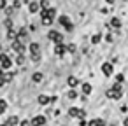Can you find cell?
Returning a JSON list of instances; mask_svg holds the SVG:
<instances>
[{
	"instance_id": "5bb4252c",
	"label": "cell",
	"mask_w": 128,
	"mask_h": 126,
	"mask_svg": "<svg viewBox=\"0 0 128 126\" xmlns=\"http://www.w3.org/2000/svg\"><path fill=\"white\" fill-rule=\"evenodd\" d=\"M109 26H110V28H114V30H119V28L123 26V21H121L119 18H116V16H114V18H110Z\"/></svg>"
},
{
	"instance_id": "9c48e42d",
	"label": "cell",
	"mask_w": 128,
	"mask_h": 126,
	"mask_svg": "<svg viewBox=\"0 0 128 126\" xmlns=\"http://www.w3.org/2000/svg\"><path fill=\"white\" fill-rule=\"evenodd\" d=\"M18 30V37H16V40H20V42H28V28H16Z\"/></svg>"
},
{
	"instance_id": "4dcf8cb0",
	"label": "cell",
	"mask_w": 128,
	"mask_h": 126,
	"mask_svg": "<svg viewBox=\"0 0 128 126\" xmlns=\"http://www.w3.org/2000/svg\"><path fill=\"white\" fill-rule=\"evenodd\" d=\"M4 26H6L7 30H9V28H14V26H12V19H11V18H7V19L4 21Z\"/></svg>"
},
{
	"instance_id": "603a6c76",
	"label": "cell",
	"mask_w": 128,
	"mask_h": 126,
	"mask_svg": "<svg viewBox=\"0 0 128 126\" xmlns=\"http://www.w3.org/2000/svg\"><path fill=\"white\" fill-rule=\"evenodd\" d=\"M67 112H68V116H70L72 119H77V116H79V107H70Z\"/></svg>"
},
{
	"instance_id": "30bf717a",
	"label": "cell",
	"mask_w": 128,
	"mask_h": 126,
	"mask_svg": "<svg viewBox=\"0 0 128 126\" xmlns=\"http://www.w3.org/2000/svg\"><path fill=\"white\" fill-rule=\"evenodd\" d=\"M67 86H68V89H76L77 86H81L79 77H76V75H68V77H67Z\"/></svg>"
},
{
	"instance_id": "d4e9b609",
	"label": "cell",
	"mask_w": 128,
	"mask_h": 126,
	"mask_svg": "<svg viewBox=\"0 0 128 126\" xmlns=\"http://www.w3.org/2000/svg\"><path fill=\"white\" fill-rule=\"evenodd\" d=\"M102 39H104V35H102V33H95V35L91 37V44H93V46H96V44H100V42H102Z\"/></svg>"
},
{
	"instance_id": "d6a6232c",
	"label": "cell",
	"mask_w": 128,
	"mask_h": 126,
	"mask_svg": "<svg viewBox=\"0 0 128 126\" xmlns=\"http://www.w3.org/2000/svg\"><path fill=\"white\" fill-rule=\"evenodd\" d=\"M63 28H65V30H67V32H74V23H72V21H70V23H67V25H65V26H63Z\"/></svg>"
},
{
	"instance_id": "44dd1931",
	"label": "cell",
	"mask_w": 128,
	"mask_h": 126,
	"mask_svg": "<svg viewBox=\"0 0 128 126\" xmlns=\"http://www.w3.org/2000/svg\"><path fill=\"white\" fill-rule=\"evenodd\" d=\"M28 53L32 54V53H40V46L37 44V42H30L28 44Z\"/></svg>"
},
{
	"instance_id": "ac0fdd59",
	"label": "cell",
	"mask_w": 128,
	"mask_h": 126,
	"mask_svg": "<svg viewBox=\"0 0 128 126\" xmlns=\"http://www.w3.org/2000/svg\"><path fill=\"white\" fill-rule=\"evenodd\" d=\"M39 2H35V0H32V2H28V11H30V14H37L39 12Z\"/></svg>"
},
{
	"instance_id": "836d02e7",
	"label": "cell",
	"mask_w": 128,
	"mask_h": 126,
	"mask_svg": "<svg viewBox=\"0 0 128 126\" xmlns=\"http://www.w3.org/2000/svg\"><path fill=\"white\" fill-rule=\"evenodd\" d=\"M104 39H105V42H109V44H110V42H114V35H112V33H107Z\"/></svg>"
},
{
	"instance_id": "ffe728a7",
	"label": "cell",
	"mask_w": 128,
	"mask_h": 126,
	"mask_svg": "<svg viewBox=\"0 0 128 126\" xmlns=\"http://www.w3.org/2000/svg\"><path fill=\"white\" fill-rule=\"evenodd\" d=\"M16 37H18V30L16 28H9L7 30V40H16Z\"/></svg>"
},
{
	"instance_id": "7c38bea8",
	"label": "cell",
	"mask_w": 128,
	"mask_h": 126,
	"mask_svg": "<svg viewBox=\"0 0 128 126\" xmlns=\"http://www.w3.org/2000/svg\"><path fill=\"white\" fill-rule=\"evenodd\" d=\"M81 93H82V96H90L93 93V86L90 82H81Z\"/></svg>"
},
{
	"instance_id": "9a60e30c",
	"label": "cell",
	"mask_w": 128,
	"mask_h": 126,
	"mask_svg": "<svg viewBox=\"0 0 128 126\" xmlns=\"http://www.w3.org/2000/svg\"><path fill=\"white\" fill-rule=\"evenodd\" d=\"M42 81H44V74H42L40 70H37V72L32 74V82H34V84H40Z\"/></svg>"
},
{
	"instance_id": "6da1fadb",
	"label": "cell",
	"mask_w": 128,
	"mask_h": 126,
	"mask_svg": "<svg viewBox=\"0 0 128 126\" xmlns=\"http://www.w3.org/2000/svg\"><path fill=\"white\" fill-rule=\"evenodd\" d=\"M105 96H107L109 100H119V98L123 96V84L114 82V84L105 91Z\"/></svg>"
},
{
	"instance_id": "e575fe53",
	"label": "cell",
	"mask_w": 128,
	"mask_h": 126,
	"mask_svg": "<svg viewBox=\"0 0 128 126\" xmlns=\"http://www.w3.org/2000/svg\"><path fill=\"white\" fill-rule=\"evenodd\" d=\"M18 126H32V124H30V119H21Z\"/></svg>"
},
{
	"instance_id": "4fadbf2b",
	"label": "cell",
	"mask_w": 128,
	"mask_h": 126,
	"mask_svg": "<svg viewBox=\"0 0 128 126\" xmlns=\"http://www.w3.org/2000/svg\"><path fill=\"white\" fill-rule=\"evenodd\" d=\"M88 126H107V121L102 117H93L88 121Z\"/></svg>"
},
{
	"instance_id": "b9f144b4",
	"label": "cell",
	"mask_w": 128,
	"mask_h": 126,
	"mask_svg": "<svg viewBox=\"0 0 128 126\" xmlns=\"http://www.w3.org/2000/svg\"><path fill=\"white\" fill-rule=\"evenodd\" d=\"M53 114H54V116H56V117H58V116H60V114H62V110H60V109H56V110H53Z\"/></svg>"
},
{
	"instance_id": "f35d334b",
	"label": "cell",
	"mask_w": 128,
	"mask_h": 126,
	"mask_svg": "<svg viewBox=\"0 0 128 126\" xmlns=\"http://www.w3.org/2000/svg\"><path fill=\"white\" fill-rule=\"evenodd\" d=\"M7 7V0H0V9H6Z\"/></svg>"
},
{
	"instance_id": "ba28073f",
	"label": "cell",
	"mask_w": 128,
	"mask_h": 126,
	"mask_svg": "<svg viewBox=\"0 0 128 126\" xmlns=\"http://www.w3.org/2000/svg\"><path fill=\"white\" fill-rule=\"evenodd\" d=\"M40 18H51V19H56V9H54V7L42 9V11H40Z\"/></svg>"
},
{
	"instance_id": "cb8c5ba5",
	"label": "cell",
	"mask_w": 128,
	"mask_h": 126,
	"mask_svg": "<svg viewBox=\"0 0 128 126\" xmlns=\"http://www.w3.org/2000/svg\"><path fill=\"white\" fill-rule=\"evenodd\" d=\"M53 23H54V19H51V18H40V25L46 26V28H49Z\"/></svg>"
},
{
	"instance_id": "bcb514c9",
	"label": "cell",
	"mask_w": 128,
	"mask_h": 126,
	"mask_svg": "<svg viewBox=\"0 0 128 126\" xmlns=\"http://www.w3.org/2000/svg\"><path fill=\"white\" fill-rule=\"evenodd\" d=\"M0 51H2V39H0Z\"/></svg>"
},
{
	"instance_id": "ab89813d",
	"label": "cell",
	"mask_w": 128,
	"mask_h": 126,
	"mask_svg": "<svg viewBox=\"0 0 128 126\" xmlns=\"http://www.w3.org/2000/svg\"><path fill=\"white\" fill-rule=\"evenodd\" d=\"M79 126H88V119H79Z\"/></svg>"
},
{
	"instance_id": "8992f818",
	"label": "cell",
	"mask_w": 128,
	"mask_h": 126,
	"mask_svg": "<svg viewBox=\"0 0 128 126\" xmlns=\"http://www.w3.org/2000/svg\"><path fill=\"white\" fill-rule=\"evenodd\" d=\"M53 53H54V56H58V58H63V56L67 54V44H65V42L54 44V47H53Z\"/></svg>"
},
{
	"instance_id": "d590c367",
	"label": "cell",
	"mask_w": 128,
	"mask_h": 126,
	"mask_svg": "<svg viewBox=\"0 0 128 126\" xmlns=\"http://www.w3.org/2000/svg\"><path fill=\"white\" fill-rule=\"evenodd\" d=\"M6 84H7V81H6V75L2 74V75H0V88H4Z\"/></svg>"
},
{
	"instance_id": "2e32d148",
	"label": "cell",
	"mask_w": 128,
	"mask_h": 126,
	"mask_svg": "<svg viewBox=\"0 0 128 126\" xmlns=\"http://www.w3.org/2000/svg\"><path fill=\"white\" fill-rule=\"evenodd\" d=\"M4 121H6V123H7V124H9V126H18V124H20V121H21V119H20V117H18V116H14V114H12V116H7V117H6V119H4Z\"/></svg>"
},
{
	"instance_id": "c3c4849f",
	"label": "cell",
	"mask_w": 128,
	"mask_h": 126,
	"mask_svg": "<svg viewBox=\"0 0 128 126\" xmlns=\"http://www.w3.org/2000/svg\"><path fill=\"white\" fill-rule=\"evenodd\" d=\"M0 116H2V114H0Z\"/></svg>"
},
{
	"instance_id": "4316f807",
	"label": "cell",
	"mask_w": 128,
	"mask_h": 126,
	"mask_svg": "<svg viewBox=\"0 0 128 126\" xmlns=\"http://www.w3.org/2000/svg\"><path fill=\"white\" fill-rule=\"evenodd\" d=\"M7 100H4V98H0V114H4L6 110H7Z\"/></svg>"
},
{
	"instance_id": "277c9868",
	"label": "cell",
	"mask_w": 128,
	"mask_h": 126,
	"mask_svg": "<svg viewBox=\"0 0 128 126\" xmlns=\"http://www.w3.org/2000/svg\"><path fill=\"white\" fill-rule=\"evenodd\" d=\"M30 124H32V126H46V124H48V116L37 114V116L30 117Z\"/></svg>"
},
{
	"instance_id": "f1b7e54d",
	"label": "cell",
	"mask_w": 128,
	"mask_h": 126,
	"mask_svg": "<svg viewBox=\"0 0 128 126\" xmlns=\"http://www.w3.org/2000/svg\"><path fill=\"white\" fill-rule=\"evenodd\" d=\"M77 119H88V112H86L84 109H79V116H77Z\"/></svg>"
},
{
	"instance_id": "7bdbcfd3",
	"label": "cell",
	"mask_w": 128,
	"mask_h": 126,
	"mask_svg": "<svg viewBox=\"0 0 128 126\" xmlns=\"http://www.w3.org/2000/svg\"><path fill=\"white\" fill-rule=\"evenodd\" d=\"M123 126H128V116H126V117L123 119Z\"/></svg>"
},
{
	"instance_id": "484cf974",
	"label": "cell",
	"mask_w": 128,
	"mask_h": 126,
	"mask_svg": "<svg viewBox=\"0 0 128 126\" xmlns=\"http://www.w3.org/2000/svg\"><path fill=\"white\" fill-rule=\"evenodd\" d=\"M30 60H32L34 63H39V61L42 60V54H40V53H32V54H30Z\"/></svg>"
},
{
	"instance_id": "52a82bcc",
	"label": "cell",
	"mask_w": 128,
	"mask_h": 126,
	"mask_svg": "<svg viewBox=\"0 0 128 126\" xmlns=\"http://www.w3.org/2000/svg\"><path fill=\"white\" fill-rule=\"evenodd\" d=\"M11 49H12L16 54H25V51H26L25 44L20 42V40H12V42H11Z\"/></svg>"
},
{
	"instance_id": "60d3db41",
	"label": "cell",
	"mask_w": 128,
	"mask_h": 126,
	"mask_svg": "<svg viewBox=\"0 0 128 126\" xmlns=\"http://www.w3.org/2000/svg\"><path fill=\"white\" fill-rule=\"evenodd\" d=\"M58 102V96L56 95H51V103H56Z\"/></svg>"
},
{
	"instance_id": "74e56055",
	"label": "cell",
	"mask_w": 128,
	"mask_h": 126,
	"mask_svg": "<svg viewBox=\"0 0 128 126\" xmlns=\"http://www.w3.org/2000/svg\"><path fill=\"white\" fill-rule=\"evenodd\" d=\"M6 14H7V18H11L12 14H14V9L11 7V9H6Z\"/></svg>"
},
{
	"instance_id": "5b68a950",
	"label": "cell",
	"mask_w": 128,
	"mask_h": 126,
	"mask_svg": "<svg viewBox=\"0 0 128 126\" xmlns=\"http://www.w3.org/2000/svg\"><path fill=\"white\" fill-rule=\"evenodd\" d=\"M100 70H102V74H104L105 77H112V75H114V63L104 61V63L100 65Z\"/></svg>"
},
{
	"instance_id": "7402d4cb",
	"label": "cell",
	"mask_w": 128,
	"mask_h": 126,
	"mask_svg": "<svg viewBox=\"0 0 128 126\" xmlns=\"http://www.w3.org/2000/svg\"><path fill=\"white\" fill-rule=\"evenodd\" d=\"M67 98H68V100H72V102H74V100H77V98H79L77 89H68V91H67Z\"/></svg>"
},
{
	"instance_id": "e0dca14e",
	"label": "cell",
	"mask_w": 128,
	"mask_h": 126,
	"mask_svg": "<svg viewBox=\"0 0 128 126\" xmlns=\"http://www.w3.org/2000/svg\"><path fill=\"white\" fill-rule=\"evenodd\" d=\"M12 61H14V65H16V67H23V65L26 63V56H25V54H16Z\"/></svg>"
},
{
	"instance_id": "7a4b0ae2",
	"label": "cell",
	"mask_w": 128,
	"mask_h": 126,
	"mask_svg": "<svg viewBox=\"0 0 128 126\" xmlns=\"http://www.w3.org/2000/svg\"><path fill=\"white\" fill-rule=\"evenodd\" d=\"M12 65H14L12 56H9V54H6V53L0 51V68L6 72V70H11V68H12Z\"/></svg>"
},
{
	"instance_id": "3957f363",
	"label": "cell",
	"mask_w": 128,
	"mask_h": 126,
	"mask_svg": "<svg viewBox=\"0 0 128 126\" xmlns=\"http://www.w3.org/2000/svg\"><path fill=\"white\" fill-rule=\"evenodd\" d=\"M46 37H48V40L53 42V44H60V42L65 40V37H63V33H60V30H49V32L46 33Z\"/></svg>"
},
{
	"instance_id": "ee69618b",
	"label": "cell",
	"mask_w": 128,
	"mask_h": 126,
	"mask_svg": "<svg viewBox=\"0 0 128 126\" xmlns=\"http://www.w3.org/2000/svg\"><path fill=\"white\" fill-rule=\"evenodd\" d=\"M107 4H109V5H112V4H116V0H107Z\"/></svg>"
},
{
	"instance_id": "d6986e66",
	"label": "cell",
	"mask_w": 128,
	"mask_h": 126,
	"mask_svg": "<svg viewBox=\"0 0 128 126\" xmlns=\"http://www.w3.org/2000/svg\"><path fill=\"white\" fill-rule=\"evenodd\" d=\"M56 23H58L60 26H65L67 23H70V19H68V16H67V14H60V16L56 18Z\"/></svg>"
},
{
	"instance_id": "8fae6325",
	"label": "cell",
	"mask_w": 128,
	"mask_h": 126,
	"mask_svg": "<svg viewBox=\"0 0 128 126\" xmlns=\"http://www.w3.org/2000/svg\"><path fill=\"white\" fill-rule=\"evenodd\" d=\"M37 103H39V105H42V107H48V105H51V96L42 93V95H39V96H37Z\"/></svg>"
},
{
	"instance_id": "1f68e13d",
	"label": "cell",
	"mask_w": 128,
	"mask_h": 126,
	"mask_svg": "<svg viewBox=\"0 0 128 126\" xmlns=\"http://www.w3.org/2000/svg\"><path fill=\"white\" fill-rule=\"evenodd\" d=\"M76 49H77V47H76V44H67V53H72V54H74V53H76Z\"/></svg>"
},
{
	"instance_id": "f546056e",
	"label": "cell",
	"mask_w": 128,
	"mask_h": 126,
	"mask_svg": "<svg viewBox=\"0 0 128 126\" xmlns=\"http://www.w3.org/2000/svg\"><path fill=\"white\" fill-rule=\"evenodd\" d=\"M116 82L118 84H123L124 82V74H116Z\"/></svg>"
},
{
	"instance_id": "7dc6e473",
	"label": "cell",
	"mask_w": 128,
	"mask_h": 126,
	"mask_svg": "<svg viewBox=\"0 0 128 126\" xmlns=\"http://www.w3.org/2000/svg\"><path fill=\"white\" fill-rule=\"evenodd\" d=\"M124 2H128V0H124Z\"/></svg>"
},
{
	"instance_id": "f6af8a7d",
	"label": "cell",
	"mask_w": 128,
	"mask_h": 126,
	"mask_svg": "<svg viewBox=\"0 0 128 126\" xmlns=\"http://www.w3.org/2000/svg\"><path fill=\"white\" fill-rule=\"evenodd\" d=\"M0 126H9V124H7V123L4 121V123H0Z\"/></svg>"
},
{
	"instance_id": "83f0119b",
	"label": "cell",
	"mask_w": 128,
	"mask_h": 126,
	"mask_svg": "<svg viewBox=\"0 0 128 126\" xmlns=\"http://www.w3.org/2000/svg\"><path fill=\"white\" fill-rule=\"evenodd\" d=\"M39 7H40V9H48V7H51V5H49V0H39Z\"/></svg>"
},
{
	"instance_id": "8d00e7d4",
	"label": "cell",
	"mask_w": 128,
	"mask_h": 126,
	"mask_svg": "<svg viewBox=\"0 0 128 126\" xmlns=\"http://www.w3.org/2000/svg\"><path fill=\"white\" fill-rule=\"evenodd\" d=\"M21 7V2H20V0H14V2H12V9H20Z\"/></svg>"
}]
</instances>
